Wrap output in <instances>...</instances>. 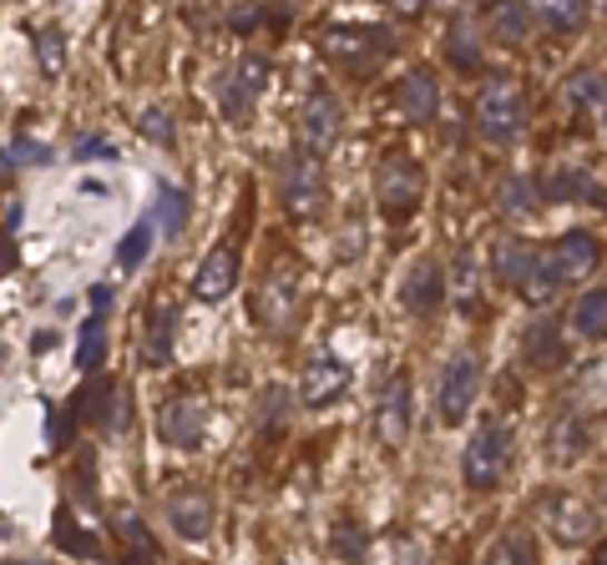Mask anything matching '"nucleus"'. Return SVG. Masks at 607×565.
Listing matches in <instances>:
<instances>
[{
    "label": "nucleus",
    "mask_w": 607,
    "mask_h": 565,
    "mask_svg": "<svg viewBox=\"0 0 607 565\" xmlns=\"http://www.w3.org/2000/svg\"><path fill=\"white\" fill-rule=\"evenodd\" d=\"M507 465H511V424L486 419L481 429L471 435L466 455H461V479H466V489H476V495L497 489L501 475H507Z\"/></svg>",
    "instance_id": "1"
},
{
    "label": "nucleus",
    "mask_w": 607,
    "mask_h": 565,
    "mask_svg": "<svg viewBox=\"0 0 607 565\" xmlns=\"http://www.w3.org/2000/svg\"><path fill=\"white\" fill-rule=\"evenodd\" d=\"M375 197H380V212H385L390 222H410V218H415V207H420V197H425V172H420L410 157H400V152L380 157Z\"/></svg>",
    "instance_id": "2"
},
{
    "label": "nucleus",
    "mask_w": 607,
    "mask_h": 565,
    "mask_svg": "<svg viewBox=\"0 0 607 565\" xmlns=\"http://www.w3.org/2000/svg\"><path fill=\"white\" fill-rule=\"evenodd\" d=\"M304 308V272L294 262H278L264 282H258V298H254V318L268 328V334H288Z\"/></svg>",
    "instance_id": "3"
},
{
    "label": "nucleus",
    "mask_w": 607,
    "mask_h": 565,
    "mask_svg": "<svg viewBox=\"0 0 607 565\" xmlns=\"http://www.w3.org/2000/svg\"><path fill=\"white\" fill-rule=\"evenodd\" d=\"M527 127V101L511 81H486L476 91V131L486 141H517V131Z\"/></svg>",
    "instance_id": "4"
},
{
    "label": "nucleus",
    "mask_w": 607,
    "mask_h": 565,
    "mask_svg": "<svg viewBox=\"0 0 607 565\" xmlns=\"http://www.w3.org/2000/svg\"><path fill=\"white\" fill-rule=\"evenodd\" d=\"M344 131V101L334 97V87H314L310 97H304V111H298V152H310V157H324L340 141Z\"/></svg>",
    "instance_id": "5"
},
{
    "label": "nucleus",
    "mask_w": 607,
    "mask_h": 565,
    "mask_svg": "<svg viewBox=\"0 0 607 565\" xmlns=\"http://www.w3.org/2000/svg\"><path fill=\"white\" fill-rule=\"evenodd\" d=\"M278 197H284V207L294 212V218H314V212L324 207V197H330L320 157H310V152L288 157V162L278 167Z\"/></svg>",
    "instance_id": "6"
},
{
    "label": "nucleus",
    "mask_w": 607,
    "mask_h": 565,
    "mask_svg": "<svg viewBox=\"0 0 607 565\" xmlns=\"http://www.w3.org/2000/svg\"><path fill=\"white\" fill-rule=\"evenodd\" d=\"M481 394V354H456L441 374V389H435V409H441V424H461L466 409Z\"/></svg>",
    "instance_id": "7"
},
{
    "label": "nucleus",
    "mask_w": 607,
    "mask_h": 565,
    "mask_svg": "<svg viewBox=\"0 0 607 565\" xmlns=\"http://www.w3.org/2000/svg\"><path fill=\"white\" fill-rule=\"evenodd\" d=\"M264 87H268V56L264 51H248L238 66H233V77L223 81L218 111L228 121H248V111H254V101L264 97Z\"/></svg>",
    "instance_id": "8"
},
{
    "label": "nucleus",
    "mask_w": 607,
    "mask_h": 565,
    "mask_svg": "<svg viewBox=\"0 0 607 565\" xmlns=\"http://www.w3.org/2000/svg\"><path fill=\"white\" fill-rule=\"evenodd\" d=\"M324 51H330V61L344 66V71H364L370 61L395 51V41H390V31H380V26H344V31L324 36Z\"/></svg>",
    "instance_id": "9"
},
{
    "label": "nucleus",
    "mask_w": 607,
    "mask_h": 565,
    "mask_svg": "<svg viewBox=\"0 0 607 565\" xmlns=\"http://www.w3.org/2000/svg\"><path fill=\"white\" fill-rule=\"evenodd\" d=\"M354 384V369L344 359H334V354H314L310 364H304V374H298V404L304 409H324V404H334L340 394H350Z\"/></svg>",
    "instance_id": "10"
},
{
    "label": "nucleus",
    "mask_w": 607,
    "mask_h": 565,
    "mask_svg": "<svg viewBox=\"0 0 607 565\" xmlns=\"http://www.w3.org/2000/svg\"><path fill=\"white\" fill-rule=\"evenodd\" d=\"M547 531L562 545H587L603 531V515H597V505H587L582 495H552V500H547Z\"/></svg>",
    "instance_id": "11"
},
{
    "label": "nucleus",
    "mask_w": 607,
    "mask_h": 565,
    "mask_svg": "<svg viewBox=\"0 0 607 565\" xmlns=\"http://www.w3.org/2000/svg\"><path fill=\"white\" fill-rule=\"evenodd\" d=\"M410 409H415V394H410V374H395V379L380 389L375 404V435L385 449H400L410 435Z\"/></svg>",
    "instance_id": "12"
},
{
    "label": "nucleus",
    "mask_w": 607,
    "mask_h": 565,
    "mask_svg": "<svg viewBox=\"0 0 607 565\" xmlns=\"http://www.w3.org/2000/svg\"><path fill=\"white\" fill-rule=\"evenodd\" d=\"M157 435H163L167 449H198L203 445V409L198 399H167L163 414H157Z\"/></svg>",
    "instance_id": "13"
},
{
    "label": "nucleus",
    "mask_w": 607,
    "mask_h": 565,
    "mask_svg": "<svg viewBox=\"0 0 607 565\" xmlns=\"http://www.w3.org/2000/svg\"><path fill=\"white\" fill-rule=\"evenodd\" d=\"M547 262H552V272L562 282H587V272L603 262V242H597L593 232H567V238L547 252Z\"/></svg>",
    "instance_id": "14"
},
{
    "label": "nucleus",
    "mask_w": 607,
    "mask_h": 565,
    "mask_svg": "<svg viewBox=\"0 0 607 565\" xmlns=\"http://www.w3.org/2000/svg\"><path fill=\"white\" fill-rule=\"evenodd\" d=\"M167 521H173L177 535H188V541H203L213 531V500L203 495L198 485H177L167 495Z\"/></svg>",
    "instance_id": "15"
},
{
    "label": "nucleus",
    "mask_w": 607,
    "mask_h": 565,
    "mask_svg": "<svg viewBox=\"0 0 607 565\" xmlns=\"http://www.w3.org/2000/svg\"><path fill=\"white\" fill-rule=\"evenodd\" d=\"M233 288H238V252L213 248L208 258H203V268L193 272V298H198V304H223Z\"/></svg>",
    "instance_id": "16"
},
{
    "label": "nucleus",
    "mask_w": 607,
    "mask_h": 565,
    "mask_svg": "<svg viewBox=\"0 0 607 565\" xmlns=\"http://www.w3.org/2000/svg\"><path fill=\"white\" fill-rule=\"evenodd\" d=\"M395 107L405 111L410 121H435V111H441V87H435V77L425 71V66H415V71H405V77L395 81Z\"/></svg>",
    "instance_id": "17"
},
{
    "label": "nucleus",
    "mask_w": 607,
    "mask_h": 565,
    "mask_svg": "<svg viewBox=\"0 0 607 565\" xmlns=\"http://www.w3.org/2000/svg\"><path fill=\"white\" fill-rule=\"evenodd\" d=\"M405 308L415 318H425V314H435V308L446 304V272H441V262L435 258H420L415 268L405 272Z\"/></svg>",
    "instance_id": "18"
},
{
    "label": "nucleus",
    "mask_w": 607,
    "mask_h": 565,
    "mask_svg": "<svg viewBox=\"0 0 607 565\" xmlns=\"http://www.w3.org/2000/svg\"><path fill=\"white\" fill-rule=\"evenodd\" d=\"M537 192L547 197V202H577V197H603V187L587 177V167L557 162V167H547V172L537 177Z\"/></svg>",
    "instance_id": "19"
},
{
    "label": "nucleus",
    "mask_w": 607,
    "mask_h": 565,
    "mask_svg": "<svg viewBox=\"0 0 607 565\" xmlns=\"http://www.w3.org/2000/svg\"><path fill=\"white\" fill-rule=\"evenodd\" d=\"M173 334H177V308H173V304H153V318H147L143 348H137L147 369H167V364H173Z\"/></svg>",
    "instance_id": "20"
},
{
    "label": "nucleus",
    "mask_w": 607,
    "mask_h": 565,
    "mask_svg": "<svg viewBox=\"0 0 607 565\" xmlns=\"http://www.w3.org/2000/svg\"><path fill=\"white\" fill-rule=\"evenodd\" d=\"M582 449H587V419L582 414H562V419L547 429V465L567 469L582 459Z\"/></svg>",
    "instance_id": "21"
},
{
    "label": "nucleus",
    "mask_w": 607,
    "mask_h": 565,
    "mask_svg": "<svg viewBox=\"0 0 607 565\" xmlns=\"http://www.w3.org/2000/svg\"><path fill=\"white\" fill-rule=\"evenodd\" d=\"M537 258H541V248H531L527 238H501L497 252H491V272H497L507 288H521L527 272L537 268Z\"/></svg>",
    "instance_id": "22"
},
{
    "label": "nucleus",
    "mask_w": 607,
    "mask_h": 565,
    "mask_svg": "<svg viewBox=\"0 0 607 565\" xmlns=\"http://www.w3.org/2000/svg\"><path fill=\"white\" fill-rule=\"evenodd\" d=\"M111 525H117V541L127 545V561H163V545L147 535V525H143V515L137 511L121 505V511L111 515Z\"/></svg>",
    "instance_id": "23"
},
{
    "label": "nucleus",
    "mask_w": 607,
    "mask_h": 565,
    "mask_svg": "<svg viewBox=\"0 0 607 565\" xmlns=\"http://www.w3.org/2000/svg\"><path fill=\"white\" fill-rule=\"evenodd\" d=\"M527 6V16L537 26H547V31H577L587 16V0H521Z\"/></svg>",
    "instance_id": "24"
},
{
    "label": "nucleus",
    "mask_w": 607,
    "mask_h": 565,
    "mask_svg": "<svg viewBox=\"0 0 607 565\" xmlns=\"http://www.w3.org/2000/svg\"><path fill=\"white\" fill-rule=\"evenodd\" d=\"M572 334L577 338H607V288H587L572 304Z\"/></svg>",
    "instance_id": "25"
},
{
    "label": "nucleus",
    "mask_w": 607,
    "mask_h": 565,
    "mask_svg": "<svg viewBox=\"0 0 607 565\" xmlns=\"http://www.w3.org/2000/svg\"><path fill=\"white\" fill-rule=\"evenodd\" d=\"M527 359L541 364V369L562 359V328H557L552 318H537V324L527 328Z\"/></svg>",
    "instance_id": "26"
},
{
    "label": "nucleus",
    "mask_w": 607,
    "mask_h": 565,
    "mask_svg": "<svg viewBox=\"0 0 607 565\" xmlns=\"http://www.w3.org/2000/svg\"><path fill=\"white\" fill-rule=\"evenodd\" d=\"M446 56H451L456 71H481V41H476L471 26L451 21V31H446Z\"/></svg>",
    "instance_id": "27"
},
{
    "label": "nucleus",
    "mask_w": 607,
    "mask_h": 565,
    "mask_svg": "<svg viewBox=\"0 0 607 565\" xmlns=\"http://www.w3.org/2000/svg\"><path fill=\"white\" fill-rule=\"evenodd\" d=\"M36 66L46 77H61V66H67V31L61 26H41L36 31Z\"/></svg>",
    "instance_id": "28"
},
{
    "label": "nucleus",
    "mask_w": 607,
    "mask_h": 565,
    "mask_svg": "<svg viewBox=\"0 0 607 565\" xmlns=\"http://www.w3.org/2000/svg\"><path fill=\"white\" fill-rule=\"evenodd\" d=\"M557 288H562V278L552 272V262L537 258V268H531L527 282H521V298H527L531 308H541V304H552V298H557Z\"/></svg>",
    "instance_id": "29"
},
{
    "label": "nucleus",
    "mask_w": 607,
    "mask_h": 565,
    "mask_svg": "<svg viewBox=\"0 0 607 565\" xmlns=\"http://www.w3.org/2000/svg\"><path fill=\"white\" fill-rule=\"evenodd\" d=\"M330 555L334 561H364V555H370V535H364L354 521H340L330 535Z\"/></svg>",
    "instance_id": "30"
},
{
    "label": "nucleus",
    "mask_w": 607,
    "mask_h": 565,
    "mask_svg": "<svg viewBox=\"0 0 607 565\" xmlns=\"http://www.w3.org/2000/svg\"><path fill=\"white\" fill-rule=\"evenodd\" d=\"M147 252H153V222L143 218L133 232H127V238H121L117 262H121V268H127V272H137V268H143V262H147Z\"/></svg>",
    "instance_id": "31"
},
{
    "label": "nucleus",
    "mask_w": 607,
    "mask_h": 565,
    "mask_svg": "<svg viewBox=\"0 0 607 565\" xmlns=\"http://www.w3.org/2000/svg\"><path fill=\"white\" fill-rule=\"evenodd\" d=\"M56 545H61L67 555H101V545L91 541V535H81V525H77V515L71 511L56 515Z\"/></svg>",
    "instance_id": "32"
},
{
    "label": "nucleus",
    "mask_w": 607,
    "mask_h": 565,
    "mask_svg": "<svg viewBox=\"0 0 607 565\" xmlns=\"http://www.w3.org/2000/svg\"><path fill=\"white\" fill-rule=\"evenodd\" d=\"M101 354H107V328H101V318H87L81 324V344H77V369H97Z\"/></svg>",
    "instance_id": "33"
},
{
    "label": "nucleus",
    "mask_w": 607,
    "mask_h": 565,
    "mask_svg": "<svg viewBox=\"0 0 607 565\" xmlns=\"http://www.w3.org/2000/svg\"><path fill=\"white\" fill-rule=\"evenodd\" d=\"M537 177H507V187H501V212H531L537 207Z\"/></svg>",
    "instance_id": "34"
},
{
    "label": "nucleus",
    "mask_w": 607,
    "mask_h": 565,
    "mask_svg": "<svg viewBox=\"0 0 607 565\" xmlns=\"http://www.w3.org/2000/svg\"><path fill=\"white\" fill-rule=\"evenodd\" d=\"M157 222H163V232H183V222H188V197L177 192V187H163V192H157Z\"/></svg>",
    "instance_id": "35"
},
{
    "label": "nucleus",
    "mask_w": 607,
    "mask_h": 565,
    "mask_svg": "<svg viewBox=\"0 0 607 565\" xmlns=\"http://www.w3.org/2000/svg\"><path fill=\"white\" fill-rule=\"evenodd\" d=\"M531 555H537V551H531L527 535H501V541L486 551V561H491V565H527Z\"/></svg>",
    "instance_id": "36"
},
{
    "label": "nucleus",
    "mask_w": 607,
    "mask_h": 565,
    "mask_svg": "<svg viewBox=\"0 0 607 565\" xmlns=\"http://www.w3.org/2000/svg\"><path fill=\"white\" fill-rule=\"evenodd\" d=\"M567 97H572V107H587V111L603 107V97H607L603 77H597V71H577V77L567 81Z\"/></svg>",
    "instance_id": "37"
},
{
    "label": "nucleus",
    "mask_w": 607,
    "mask_h": 565,
    "mask_svg": "<svg viewBox=\"0 0 607 565\" xmlns=\"http://www.w3.org/2000/svg\"><path fill=\"white\" fill-rule=\"evenodd\" d=\"M143 131L157 141V147H173V121H167V111H143Z\"/></svg>",
    "instance_id": "38"
},
{
    "label": "nucleus",
    "mask_w": 607,
    "mask_h": 565,
    "mask_svg": "<svg viewBox=\"0 0 607 565\" xmlns=\"http://www.w3.org/2000/svg\"><path fill=\"white\" fill-rule=\"evenodd\" d=\"M527 6H517V11H497V36H507V41H521V31H527Z\"/></svg>",
    "instance_id": "39"
},
{
    "label": "nucleus",
    "mask_w": 607,
    "mask_h": 565,
    "mask_svg": "<svg viewBox=\"0 0 607 565\" xmlns=\"http://www.w3.org/2000/svg\"><path fill=\"white\" fill-rule=\"evenodd\" d=\"M16 157H21V162H51V152L36 147V141H16Z\"/></svg>",
    "instance_id": "40"
},
{
    "label": "nucleus",
    "mask_w": 607,
    "mask_h": 565,
    "mask_svg": "<svg viewBox=\"0 0 607 565\" xmlns=\"http://www.w3.org/2000/svg\"><path fill=\"white\" fill-rule=\"evenodd\" d=\"M77 157H107V162H111V157H117V147H107V141H81Z\"/></svg>",
    "instance_id": "41"
},
{
    "label": "nucleus",
    "mask_w": 607,
    "mask_h": 565,
    "mask_svg": "<svg viewBox=\"0 0 607 565\" xmlns=\"http://www.w3.org/2000/svg\"><path fill=\"white\" fill-rule=\"evenodd\" d=\"M16 268V248H11V232H0V278Z\"/></svg>",
    "instance_id": "42"
},
{
    "label": "nucleus",
    "mask_w": 607,
    "mask_h": 565,
    "mask_svg": "<svg viewBox=\"0 0 607 565\" xmlns=\"http://www.w3.org/2000/svg\"><path fill=\"white\" fill-rule=\"evenodd\" d=\"M425 6H431V0H390V11H395V16H405V21H410V16H420V11H425Z\"/></svg>",
    "instance_id": "43"
},
{
    "label": "nucleus",
    "mask_w": 607,
    "mask_h": 565,
    "mask_svg": "<svg viewBox=\"0 0 607 565\" xmlns=\"http://www.w3.org/2000/svg\"><path fill=\"white\" fill-rule=\"evenodd\" d=\"M107 304H111V288H107V282H97V288H91V308L107 314Z\"/></svg>",
    "instance_id": "44"
},
{
    "label": "nucleus",
    "mask_w": 607,
    "mask_h": 565,
    "mask_svg": "<svg viewBox=\"0 0 607 565\" xmlns=\"http://www.w3.org/2000/svg\"><path fill=\"white\" fill-rule=\"evenodd\" d=\"M16 228H21V202L6 207V232H16Z\"/></svg>",
    "instance_id": "45"
},
{
    "label": "nucleus",
    "mask_w": 607,
    "mask_h": 565,
    "mask_svg": "<svg viewBox=\"0 0 607 565\" xmlns=\"http://www.w3.org/2000/svg\"><path fill=\"white\" fill-rule=\"evenodd\" d=\"M11 162H16V152H0V182H6V177H11V172H16V167H11Z\"/></svg>",
    "instance_id": "46"
},
{
    "label": "nucleus",
    "mask_w": 607,
    "mask_h": 565,
    "mask_svg": "<svg viewBox=\"0 0 607 565\" xmlns=\"http://www.w3.org/2000/svg\"><path fill=\"white\" fill-rule=\"evenodd\" d=\"M593 6H597V11H607V0H593Z\"/></svg>",
    "instance_id": "47"
},
{
    "label": "nucleus",
    "mask_w": 607,
    "mask_h": 565,
    "mask_svg": "<svg viewBox=\"0 0 607 565\" xmlns=\"http://www.w3.org/2000/svg\"><path fill=\"white\" fill-rule=\"evenodd\" d=\"M597 515H603V525H607V500H603V511H597Z\"/></svg>",
    "instance_id": "48"
},
{
    "label": "nucleus",
    "mask_w": 607,
    "mask_h": 565,
    "mask_svg": "<svg viewBox=\"0 0 607 565\" xmlns=\"http://www.w3.org/2000/svg\"><path fill=\"white\" fill-rule=\"evenodd\" d=\"M0 359H6V354H0Z\"/></svg>",
    "instance_id": "49"
}]
</instances>
